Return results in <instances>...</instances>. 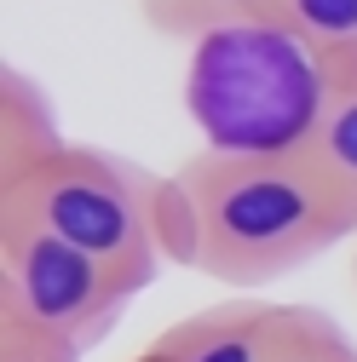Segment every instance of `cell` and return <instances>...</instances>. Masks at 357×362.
<instances>
[{
	"label": "cell",
	"mask_w": 357,
	"mask_h": 362,
	"mask_svg": "<svg viewBox=\"0 0 357 362\" xmlns=\"http://www.w3.org/2000/svg\"><path fill=\"white\" fill-rule=\"evenodd\" d=\"M0 362H81V351L69 345H52L18 322H0Z\"/></svg>",
	"instance_id": "obj_11"
},
{
	"label": "cell",
	"mask_w": 357,
	"mask_h": 362,
	"mask_svg": "<svg viewBox=\"0 0 357 362\" xmlns=\"http://www.w3.org/2000/svg\"><path fill=\"white\" fill-rule=\"evenodd\" d=\"M0 207L29 213L69 247L110 264L127 293L162 276V173L98 144L58 139L23 167L0 173Z\"/></svg>",
	"instance_id": "obj_3"
},
{
	"label": "cell",
	"mask_w": 357,
	"mask_h": 362,
	"mask_svg": "<svg viewBox=\"0 0 357 362\" xmlns=\"http://www.w3.org/2000/svg\"><path fill=\"white\" fill-rule=\"evenodd\" d=\"M277 362H357V345L346 328L317 305H294L288 310V334L277 345Z\"/></svg>",
	"instance_id": "obj_10"
},
{
	"label": "cell",
	"mask_w": 357,
	"mask_h": 362,
	"mask_svg": "<svg viewBox=\"0 0 357 362\" xmlns=\"http://www.w3.org/2000/svg\"><path fill=\"white\" fill-rule=\"evenodd\" d=\"M311 156L357 196V64L346 69L340 93H334V104H329V115L317 127V139H311Z\"/></svg>",
	"instance_id": "obj_8"
},
{
	"label": "cell",
	"mask_w": 357,
	"mask_h": 362,
	"mask_svg": "<svg viewBox=\"0 0 357 362\" xmlns=\"http://www.w3.org/2000/svg\"><path fill=\"white\" fill-rule=\"evenodd\" d=\"M357 242V196L317 156H213L162 173V253L178 270L259 288Z\"/></svg>",
	"instance_id": "obj_1"
},
{
	"label": "cell",
	"mask_w": 357,
	"mask_h": 362,
	"mask_svg": "<svg viewBox=\"0 0 357 362\" xmlns=\"http://www.w3.org/2000/svg\"><path fill=\"white\" fill-rule=\"evenodd\" d=\"M351 282H357V259H351Z\"/></svg>",
	"instance_id": "obj_12"
},
{
	"label": "cell",
	"mask_w": 357,
	"mask_h": 362,
	"mask_svg": "<svg viewBox=\"0 0 357 362\" xmlns=\"http://www.w3.org/2000/svg\"><path fill=\"white\" fill-rule=\"evenodd\" d=\"M346 69L283 12H259L191 40L185 115L213 156H305Z\"/></svg>",
	"instance_id": "obj_2"
},
{
	"label": "cell",
	"mask_w": 357,
	"mask_h": 362,
	"mask_svg": "<svg viewBox=\"0 0 357 362\" xmlns=\"http://www.w3.org/2000/svg\"><path fill=\"white\" fill-rule=\"evenodd\" d=\"M64 139V127L47 104V93L35 86V75H23L18 64L0 69V173L23 167L29 156L52 150Z\"/></svg>",
	"instance_id": "obj_6"
},
{
	"label": "cell",
	"mask_w": 357,
	"mask_h": 362,
	"mask_svg": "<svg viewBox=\"0 0 357 362\" xmlns=\"http://www.w3.org/2000/svg\"><path fill=\"white\" fill-rule=\"evenodd\" d=\"M144 23L162 35V40H202L208 29H225V23H242V18H259V12H277V0H139Z\"/></svg>",
	"instance_id": "obj_7"
},
{
	"label": "cell",
	"mask_w": 357,
	"mask_h": 362,
	"mask_svg": "<svg viewBox=\"0 0 357 362\" xmlns=\"http://www.w3.org/2000/svg\"><path fill=\"white\" fill-rule=\"evenodd\" d=\"M277 12L340 64H357V0H277Z\"/></svg>",
	"instance_id": "obj_9"
},
{
	"label": "cell",
	"mask_w": 357,
	"mask_h": 362,
	"mask_svg": "<svg viewBox=\"0 0 357 362\" xmlns=\"http://www.w3.org/2000/svg\"><path fill=\"white\" fill-rule=\"evenodd\" d=\"M127 299L132 293L110 264L69 247L29 213L0 207V322H18L86 356L110 339Z\"/></svg>",
	"instance_id": "obj_4"
},
{
	"label": "cell",
	"mask_w": 357,
	"mask_h": 362,
	"mask_svg": "<svg viewBox=\"0 0 357 362\" xmlns=\"http://www.w3.org/2000/svg\"><path fill=\"white\" fill-rule=\"evenodd\" d=\"M288 310L277 299H225L185 322H167L144 351L127 362H277V345L288 334Z\"/></svg>",
	"instance_id": "obj_5"
}]
</instances>
